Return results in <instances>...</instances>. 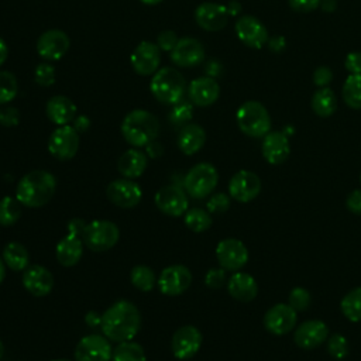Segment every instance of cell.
Wrapping results in <instances>:
<instances>
[{"instance_id": "cell-1", "label": "cell", "mask_w": 361, "mask_h": 361, "mask_svg": "<svg viewBox=\"0 0 361 361\" xmlns=\"http://www.w3.org/2000/svg\"><path fill=\"white\" fill-rule=\"evenodd\" d=\"M100 327L111 341H130L141 327L140 310L128 300H118L102 314Z\"/></svg>"}, {"instance_id": "cell-2", "label": "cell", "mask_w": 361, "mask_h": 361, "mask_svg": "<svg viewBox=\"0 0 361 361\" xmlns=\"http://www.w3.org/2000/svg\"><path fill=\"white\" fill-rule=\"evenodd\" d=\"M56 190L55 176L42 169L25 173L17 183L16 197L27 207H41L47 204Z\"/></svg>"}, {"instance_id": "cell-3", "label": "cell", "mask_w": 361, "mask_h": 361, "mask_svg": "<svg viewBox=\"0 0 361 361\" xmlns=\"http://www.w3.org/2000/svg\"><path fill=\"white\" fill-rule=\"evenodd\" d=\"M159 121L148 110L135 109L126 114L121 123V134L133 147H147L159 134Z\"/></svg>"}, {"instance_id": "cell-4", "label": "cell", "mask_w": 361, "mask_h": 361, "mask_svg": "<svg viewBox=\"0 0 361 361\" xmlns=\"http://www.w3.org/2000/svg\"><path fill=\"white\" fill-rule=\"evenodd\" d=\"M149 89L159 103L172 106L183 99L186 92V80L178 69L164 66L152 75Z\"/></svg>"}, {"instance_id": "cell-5", "label": "cell", "mask_w": 361, "mask_h": 361, "mask_svg": "<svg viewBox=\"0 0 361 361\" xmlns=\"http://www.w3.org/2000/svg\"><path fill=\"white\" fill-rule=\"evenodd\" d=\"M235 120L238 128L248 137L259 138L271 131V117L265 106L257 100L244 102L237 113Z\"/></svg>"}, {"instance_id": "cell-6", "label": "cell", "mask_w": 361, "mask_h": 361, "mask_svg": "<svg viewBox=\"0 0 361 361\" xmlns=\"http://www.w3.org/2000/svg\"><path fill=\"white\" fill-rule=\"evenodd\" d=\"M85 223L80 219H72L68 224V234L59 240L55 248L56 259L61 265L69 268L76 265L83 254V230Z\"/></svg>"}, {"instance_id": "cell-7", "label": "cell", "mask_w": 361, "mask_h": 361, "mask_svg": "<svg viewBox=\"0 0 361 361\" xmlns=\"http://www.w3.org/2000/svg\"><path fill=\"white\" fill-rule=\"evenodd\" d=\"M217 182V169L209 162H200L188 171L183 180V186L189 196L195 199H203L214 190Z\"/></svg>"}, {"instance_id": "cell-8", "label": "cell", "mask_w": 361, "mask_h": 361, "mask_svg": "<svg viewBox=\"0 0 361 361\" xmlns=\"http://www.w3.org/2000/svg\"><path fill=\"white\" fill-rule=\"evenodd\" d=\"M120 237V230L116 223L109 220H93L85 226L83 243L85 245L94 251L103 252L116 245Z\"/></svg>"}, {"instance_id": "cell-9", "label": "cell", "mask_w": 361, "mask_h": 361, "mask_svg": "<svg viewBox=\"0 0 361 361\" xmlns=\"http://www.w3.org/2000/svg\"><path fill=\"white\" fill-rule=\"evenodd\" d=\"M79 148V133L73 126H58L48 140V151L59 161L73 158Z\"/></svg>"}, {"instance_id": "cell-10", "label": "cell", "mask_w": 361, "mask_h": 361, "mask_svg": "<svg viewBox=\"0 0 361 361\" xmlns=\"http://www.w3.org/2000/svg\"><path fill=\"white\" fill-rule=\"evenodd\" d=\"M298 312L289 303H276L264 314V327L274 336L290 333L296 324Z\"/></svg>"}, {"instance_id": "cell-11", "label": "cell", "mask_w": 361, "mask_h": 361, "mask_svg": "<svg viewBox=\"0 0 361 361\" xmlns=\"http://www.w3.org/2000/svg\"><path fill=\"white\" fill-rule=\"evenodd\" d=\"M111 345L106 336L89 334L82 337L75 347V361H109Z\"/></svg>"}, {"instance_id": "cell-12", "label": "cell", "mask_w": 361, "mask_h": 361, "mask_svg": "<svg viewBox=\"0 0 361 361\" xmlns=\"http://www.w3.org/2000/svg\"><path fill=\"white\" fill-rule=\"evenodd\" d=\"M106 196L113 204L121 209H131L141 202L142 190L137 182L123 178L107 185Z\"/></svg>"}, {"instance_id": "cell-13", "label": "cell", "mask_w": 361, "mask_h": 361, "mask_svg": "<svg viewBox=\"0 0 361 361\" xmlns=\"http://www.w3.org/2000/svg\"><path fill=\"white\" fill-rule=\"evenodd\" d=\"M261 192V179L252 171L241 169L235 172L228 182V195L237 202L248 203Z\"/></svg>"}, {"instance_id": "cell-14", "label": "cell", "mask_w": 361, "mask_h": 361, "mask_svg": "<svg viewBox=\"0 0 361 361\" xmlns=\"http://www.w3.org/2000/svg\"><path fill=\"white\" fill-rule=\"evenodd\" d=\"M216 258L226 271H238L248 262V250L237 238H224L216 247Z\"/></svg>"}, {"instance_id": "cell-15", "label": "cell", "mask_w": 361, "mask_h": 361, "mask_svg": "<svg viewBox=\"0 0 361 361\" xmlns=\"http://www.w3.org/2000/svg\"><path fill=\"white\" fill-rule=\"evenodd\" d=\"M133 69L141 76L154 75L159 69L161 49L151 41H141L130 56Z\"/></svg>"}, {"instance_id": "cell-16", "label": "cell", "mask_w": 361, "mask_h": 361, "mask_svg": "<svg viewBox=\"0 0 361 361\" xmlns=\"http://www.w3.org/2000/svg\"><path fill=\"white\" fill-rule=\"evenodd\" d=\"M192 283L190 271L180 264L164 268L158 276V288L164 295L176 296L183 293Z\"/></svg>"}, {"instance_id": "cell-17", "label": "cell", "mask_w": 361, "mask_h": 361, "mask_svg": "<svg viewBox=\"0 0 361 361\" xmlns=\"http://www.w3.org/2000/svg\"><path fill=\"white\" fill-rule=\"evenodd\" d=\"M235 34L238 37V39L254 49H259L262 48L268 39H269V34L267 27L254 16H243L237 20L235 25Z\"/></svg>"}, {"instance_id": "cell-18", "label": "cell", "mask_w": 361, "mask_h": 361, "mask_svg": "<svg viewBox=\"0 0 361 361\" xmlns=\"http://www.w3.org/2000/svg\"><path fill=\"white\" fill-rule=\"evenodd\" d=\"M154 200L159 212L172 217L185 214L189 204L185 190L176 185H166L158 189Z\"/></svg>"}, {"instance_id": "cell-19", "label": "cell", "mask_w": 361, "mask_h": 361, "mask_svg": "<svg viewBox=\"0 0 361 361\" xmlns=\"http://www.w3.org/2000/svg\"><path fill=\"white\" fill-rule=\"evenodd\" d=\"M69 37L62 30H48L37 41V52L45 61H58L69 49Z\"/></svg>"}, {"instance_id": "cell-20", "label": "cell", "mask_w": 361, "mask_h": 361, "mask_svg": "<svg viewBox=\"0 0 361 361\" xmlns=\"http://www.w3.org/2000/svg\"><path fill=\"white\" fill-rule=\"evenodd\" d=\"M329 337V327L319 319L300 323L293 331V341L299 348L313 350L322 345Z\"/></svg>"}, {"instance_id": "cell-21", "label": "cell", "mask_w": 361, "mask_h": 361, "mask_svg": "<svg viewBox=\"0 0 361 361\" xmlns=\"http://www.w3.org/2000/svg\"><path fill=\"white\" fill-rule=\"evenodd\" d=\"M202 333L195 326L179 327L171 340V350L173 357L179 360L192 358L200 348Z\"/></svg>"}, {"instance_id": "cell-22", "label": "cell", "mask_w": 361, "mask_h": 361, "mask_svg": "<svg viewBox=\"0 0 361 361\" xmlns=\"http://www.w3.org/2000/svg\"><path fill=\"white\" fill-rule=\"evenodd\" d=\"M204 59V48L202 42L192 37L178 39V44L171 51V61L180 68L197 66Z\"/></svg>"}, {"instance_id": "cell-23", "label": "cell", "mask_w": 361, "mask_h": 361, "mask_svg": "<svg viewBox=\"0 0 361 361\" xmlns=\"http://www.w3.org/2000/svg\"><path fill=\"white\" fill-rule=\"evenodd\" d=\"M227 7L219 3L204 1L195 10V20L197 25L206 31H220L227 25L228 21Z\"/></svg>"}, {"instance_id": "cell-24", "label": "cell", "mask_w": 361, "mask_h": 361, "mask_svg": "<svg viewBox=\"0 0 361 361\" xmlns=\"http://www.w3.org/2000/svg\"><path fill=\"white\" fill-rule=\"evenodd\" d=\"M261 151L264 159L271 165H279L286 161L290 154L289 138L283 131H269L264 135Z\"/></svg>"}, {"instance_id": "cell-25", "label": "cell", "mask_w": 361, "mask_h": 361, "mask_svg": "<svg viewBox=\"0 0 361 361\" xmlns=\"http://www.w3.org/2000/svg\"><path fill=\"white\" fill-rule=\"evenodd\" d=\"M220 96V86L212 76H202L193 79L188 86L189 100L199 106L207 107L213 104Z\"/></svg>"}, {"instance_id": "cell-26", "label": "cell", "mask_w": 361, "mask_h": 361, "mask_svg": "<svg viewBox=\"0 0 361 361\" xmlns=\"http://www.w3.org/2000/svg\"><path fill=\"white\" fill-rule=\"evenodd\" d=\"M24 288L34 296H45L54 288V276L42 265H31L23 274Z\"/></svg>"}, {"instance_id": "cell-27", "label": "cell", "mask_w": 361, "mask_h": 361, "mask_svg": "<svg viewBox=\"0 0 361 361\" xmlns=\"http://www.w3.org/2000/svg\"><path fill=\"white\" fill-rule=\"evenodd\" d=\"M227 292L238 302H251L258 295V283L252 275L235 271L227 281Z\"/></svg>"}, {"instance_id": "cell-28", "label": "cell", "mask_w": 361, "mask_h": 361, "mask_svg": "<svg viewBox=\"0 0 361 361\" xmlns=\"http://www.w3.org/2000/svg\"><path fill=\"white\" fill-rule=\"evenodd\" d=\"M48 118L56 126H66L76 117V104L66 96H52L45 106Z\"/></svg>"}, {"instance_id": "cell-29", "label": "cell", "mask_w": 361, "mask_h": 361, "mask_svg": "<svg viewBox=\"0 0 361 361\" xmlns=\"http://www.w3.org/2000/svg\"><path fill=\"white\" fill-rule=\"evenodd\" d=\"M206 142V131L195 123L185 124L178 134V147L186 155L196 154Z\"/></svg>"}, {"instance_id": "cell-30", "label": "cell", "mask_w": 361, "mask_h": 361, "mask_svg": "<svg viewBox=\"0 0 361 361\" xmlns=\"http://www.w3.org/2000/svg\"><path fill=\"white\" fill-rule=\"evenodd\" d=\"M147 164H148L147 155L140 149L131 148L123 152V155L118 158L117 169L124 178L134 179L144 173Z\"/></svg>"}, {"instance_id": "cell-31", "label": "cell", "mask_w": 361, "mask_h": 361, "mask_svg": "<svg viewBox=\"0 0 361 361\" xmlns=\"http://www.w3.org/2000/svg\"><path fill=\"white\" fill-rule=\"evenodd\" d=\"M312 110L319 117H330L337 109V97L330 87H320L310 100Z\"/></svg>"}, {"instance_id": "cell-32", "label": "cell", "mask_w": 361, "mask_h": 361, "mask_svg": "<svg viewBox=\"0 0 361 361\" xmlns=\"http://www.w3.org/2000/svg\"><path fill=\"white\" fill-rule=\"evenodd\" d=\"M3 259L4 264L13 271L25 269L30 262L28 250L18 241H10L3 248Z\"/></svg>"}, {"instance_id": "cell-33", "label": "cell", "mask_w": 361, "mask_h": 361, "mask_svg": "<svg viewBox=\"0 0 361 361\" xmlns=\"http://www.w3.org/2000/svg\"><path fill=\"white\" fill-rule=\"evenodd\" d=\"M341 96L351 109H361V73H350L343 85Z\"/></svg>"}, {"instance_id": "cell-34", "label": "cell", "mask_w": 361, "mask_h": 361, "mask_svg": "<svg viewBox=\"0 0 361 361\" xmlns=\"http://www.w3.org/2000/svg\"><path fill=\"white\" fill-rule=\"evenodd\" d=\"M340 309L344 317L350 322H361V286H357L344 295L340 302Z\"/></svg>"}, {"instance_id": "cell-35", "label": "cell", "mask_w": 361, "mask_h": 361, "mask_svg": "<svg viewBox=\"0 0 361 361\" xmlns=\"http://www.w3.org/2000/svg\"><path fill=\"white\" fill-rule=\"evenodd\" d=\"M111 361H145L144 348L131 340L118 343L113 348Z\"/></svg>"}, {"instance_id": "cell-36", "label": "cell", "mask_w": 361, "mask_h": 361, "mask_svg": "<svg viewBox=\"0 0 361 361\" xmlns=\"http://www.w3.org/2000/svg\"><path fill=\"white\" fill-rule=\"evenodd\" d=\"M185 224L193 233H203L212 226L210 213L199 207L189 209L185 213Z\"/></svg>"}, {"instance_id": "cell-37", "label": "cell", "mask_w": 361, "mask_h": 361, "mask_svg": "<svg viewBox=\"0 0 361 361\" xmlns=\"http://www.w3.org/2000/svg\"><path fill=\"white\" fill-rule=\"evenodd\" d=\"M131 283L142 292H149L155 283V274L148 265H135L130 272Z\"/></svg>"}, {"instance_id": "cell-38", "label": "cell", "mask_w": 361, "mask_h": 361, "mask_svg": "<svg viewBox=\"0 0 361 361\" xmlns=\"http://www.w3.org/2000/svg\"><path fill=\"white\" fill-rule=\"evenodd\" d=\"M21 216V203L10 196H4L0 200V224L13 226Z\"/></svg>"}, {"instance_id": "cell-39", "label": "cell", "mask_w": 361, "mask_h": 361, "mask_svg": "<svg viewBox=\"0 0 361 361\" xmlns=\"http://www.w3.org/2000/svg\"><path fill=\"white\" fill-rule=\"evenodd\" d=\"M193 117V106L190 102L182 99L178 103L172 104V110L169 111V121L173 126H185L188 124Z\"/></svg>"}, {"instance_id": "cell-40", "label": "cell", "mask_w": 361, "mask_h": 361, "mask_svg": "<svg viewBox=\"0 0 361 361\" xmlns=\"http://www.w3.org/2000/svg\"><path fill=\"white\" fill-rule=\"evenodd\" d=\"M18 92V83L11 72L0 71V104L11 102Z\"/></svg>"}, {"instance_id": "cell-41", "label": "cell", "mask_w": 361, "mask_h": 361, "mask_svg": "<svg viewBox=\"0 0 361 361\" xmlns=\"http://www.w3.org/2000/svg\"><path fill=\"white\" fill-rule=\"evenodd\" d=\"M326 341H327V353L334 360H344L348 355V351H350L348 341L343 334H338V333L329 334Z\"/></svg>"}, {"instance_id": "cell-42", "label": "cell", "mask_w": 361, "mask_h": 361, "mask_svg": "<svg viewBox=\"0 0 361 361\" xmlns=\"http://www.w3.org/2000/svg\"><path fill=\"white\" fill-rule=\"evenodd\" d=\"M288 303L296 310V312H305L309 309L312 303V296L307 289L302 286H296L289 292Z\"/></svg>"}, {"instance_id": "cell-43", "label": "cell", "mask_w": 361, "mask_h": 361, "mask_svg": "<svg viewBox=\"0 0 361 361\" xmlns=\"http://www.w3.org/2000/svg\"><path fill=\"white\" fill-rule=\"evenodd\" d=\"M34 80L37 85H39L42 87H48V86L54 85L55 83V68L48 62L38 63L34 71Z\"/></svg>"}, {"instance_id": "cell-44", "label": "cell", "mask_w": 361, "mask_h": 361, "mask_svg": "<svg viewBox=\"0 0 361 361\" xmlns=\"http://www.w3.org/2000/svg\"><path fill=\"white\" fill-rule=\"evenodd\" d=\"M209 213H224L230 207V195L226 193H214L206 203Z\"/></svg>"}, {"instance_id": "cell-45", "label": "cell", "mask_w": 361, "mask_h": 361, "mask_svg": "<svg viewBox=\"0 0 361 361\" xmlns=\"http://www.w3.org/2000/svg\"><path fill=\"white\" fill-rule=\"evenodd\" d=\"M204 283L210 289H219L226 283V269L224 268H212L204 276Z\"/></svg>"}, {"instance_id": "cell-46", "label": "cell", "mask_w": 361, "mask_h": 361, "mask_svg": "<svg viewBox=\"0 0 361 361\" xmlns=\"http://www.w3.org/2000/svg\"><path fill=\"white\" fill-rule=\"evenodd\" d=\"M176 44H178V37L172 30H164L157 37V45L159 47L161 51L171 52Z\"/></svg>"}, {"instance_id": "cell-47", "label": "cell", "mask_w": 361, "mask_h": 361, "mask_svg": "<svg viewBox=\"0 0 361 361\" xmlns=\"http://www.w3.org/2000/svg\"><path fill=\"white\" fill-rule=\"evenodd\" d=\"M20 121V113L17 107L6 106L0 109V124L4 127H14Z\"/></svg>"}, {"instance_id": "cell-48", "label": "cell", "mask_w": 361, "mask_h": 361, "mask_svg": "<svg viewBox=\"0 0 361 361\" xmlns=\"http://www.w3.org/2000/svg\"><path fill=\"white\" fill-rule=\"evenodd\" d=\"M333 80V72L329 66H319L313 72V83L319 87H327V85Z\"/></svg>"}, {"instance_id": "cell-49", "label": "cell", "mask_w": 361, "mask_h": 361, "mask_svg": "<svg viewBox=\"0 0 361 361\" xmlns=\"http://www.w3.org/2000/svg\"><path fill=\"white\" fill-rule=\"evenodd\" d=\"M289 7L298 13H310L320 6V0H288Z\"/></svg>"}, {"instance_id": "cell-50", "label": "cell", "mask_w": 361, "mask_h": 361, "mask_svg": "<svg viewBox=\"0 0 361 361\" xmlns=\"http://www.w3.org/2000/svg\"><path fill=\"white\" fill-rule=\"evenodd\" d=\"M347 209L354 214H361V189H354L345 199Z\"/></svg>"}, {"instance_id": "cell-51", "label": "cell", "mask_w": 361, "mask_h": 361, "mask_svg": "<svg viewBox=\"0 0 361 361\" xmlns=\"http://www.w3.org/2000/svg\"><path fill=\"white\" fill-rule=\"evenodd\" d=\"M344 66L350 73H361V52H350L345 56Z\"/></svg>"}, {"instance_id": "cell-52", "label": "cell", "mask_w": 361, "mask_h": 361, "mask_svg": "<svg viewBox=\"0 0 361 361\" xmlns=\"http://www.w3.org/2000/svg\"><path fill=\"white\" fill-rule=\"evenodd\" d=\"M90 127V121L86 116H79V117H75L73 120V128L78 131V133H83L86 131L87 128Z\"/></svg>"}, {"instance_id": "cell-53", "label": "cell", "mask_w": 361, "mask_h": 361, "mask_svg": "<svg viewBox=\"0 0 361 361\" xmlns=\"http://www.w3.org/2000/svg\"><path fill=\"white\" fill-rule=\"evenodd\" d=\"M268 44H269V49L279 52L285 47V39L282 37H272L271 39H268Z\"/></svg>"}, {"instance_id": "cell-54", "label": "cell", "mask_w": 361, "mask_h": 361, "mask_svg": "<svg viewBox=\"0 0 361 361\" xmlns=\"http://www.w3.org/2000/svg\"><path fill=\"white\" fill-rule=\"evenodd\" d=\"M226 7H227V11H228L230 16H235V14H238L241 11V4L238 1H235V0H231Z\"/></svg>"}, {"instance_id": "cell-55", "label": "cell", "mask_w": 361, "mask_h": 361, "mask_svg": "<svg viewBox=\"0 0 361 361\" xmlns=\"http://www.w3.org/2000/svg\"><path fill=\"white\" fill-rule=\"evenodd\" d=\"M7 55H8V48H7V44L3 38H0V66L6 62L7 59Z\"/></svg>"}, {"instance_id": "cell-56", "label": "cell", "mask_w": 361, "mask_h": 361, "mask_svg": "<svg viewBox=\"0 0 361 361\" xmlns=\"http://www.w3.org/2000/svg\"><path fill=\"white\" fill-rule=\"evenodd\" d=\"M336 0H320V7L324 10V11H327V13H331V11H334V8H336Z\"/></svg>"}, {"instance_id": "cell-57", "label": "cell", "mask_w": 361, "mask_h": 361, "mask_svg": "<svg viewBox=\"0 0 361 361\" xmlns=\"http://www.w3.org/2000/svg\"><path fill=\"white\" fill-rule=\"evenodd\" d=\"M4 276H6V264H4L3 257H0V283L3 282Z\"/></svg>"}, {"instance_id": "cell-58", "label": "cell", "mask_w": 361, "mask_h": 361, "mask_svg": "<svg viewBox=\"0 0 361 361\" xmlns=\"http://www.w3.org/2000/svg\"><path fill=\"white\" fill-rule=\"evenodd\" d=\"M141 3H144V4H148V6H154V4H158V3H161L162 0H140Z\"/></svg>"}, {"instance_id": "cell-59", "label": "cell", "mask_w": 361, "mask_h": 361, "mask_svg": "<svg viewBox=\"0 0 361 361\" xmlns=\"http://www.w3.org/2000/svg\"><path fill=\"white\" fill-rule=\"evenodd\" d=\"M3 354H4V345H3V343H1V340H0V360H1Z\"/></svg>"}, {"instance_id": "cell-60", "label": "cell", "mask_w": 361, "mask_h": 361, "mask_svg": "<svg viewBox=\"0 0 361 361\" xmlns=\"http://www.w3.org/2000/svg\"><path fill=\"white\" fill-rule=\"evenodd\" d=\"M54 361H72V360H68V358H58V360H54Z\"/></svg>"}, {"instance_id": "cell-61", "label": "cell", "mask_w": 361, "mask_h": 361, "mask_svg": "<svg viewBox=\"0 0 361 361\" xmlns=\"http://www.w3.org/2000/svg\"><path fill=\"white\" fill-rule=\"evenodd\" d=\"M360 180H361V175H360Z\"/></svg>"}]
</instances>
